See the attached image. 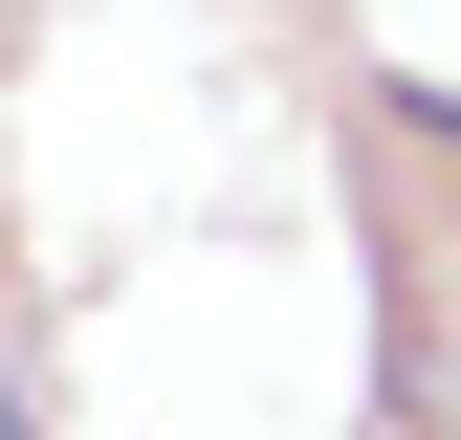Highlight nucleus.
<instances>
[{"mask_svg": "<svg viewBox=\"0 0 461 440\" xmlns=\"http://www.w3.org/2000/svg\"><path fill=\"white\" fill-rule=\"evenodd\" d=\"M0 440H44V374H23V330H0Z\"/></svg>", "mask_w": 461, "mask_h": 440, "instance_id": "nucleus-1", "label": "nucleus"}]
</instances>
